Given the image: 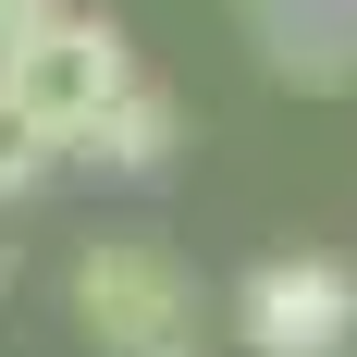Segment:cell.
I'll use <instances>...</instances> for the list:
<instances>
[{"label": "cell", "mask_w": 357, "mask_h": 357, "mask_svg": "<svg viewBox=\"0 0 357 357\" xmlns=\"http://www.w3.org/2000/svg\"><path fill=\"white\" fill-rule=\"evenodd\" d=\"M74 333L99 357H210L197 345V271L136 222L74 247Z\"/></svg>", "instance_id": "cell-1"}, {"label": "cell", "mask_w": 357, "mask_h": 357, "mask_svg": "<svg viewBox=\"0 0 357 357\" xmlns=\"http://www.w3.org/2000/svg\"><path fill=\"white\" fill-rule=\"evenodd\" d=\"M123 86H136V50H123V25H111V13H74V0L0 50V99L25 111L50 148H74L111 99H123Z\"/></svg>", "instance_id": "cell-2"}, {"label": "cell", "mask_w": 357, "mask_h": 357, "mask_svg": "<svg viewBox=\"0 0 357 357\" xmlns=\"http://www.w3.org/2000/svg\"><path fill=\"white\" fill-rule=\"evenodd\" d=\"M234 345L247 357H345L357 345V271L321 247H284L234 284Z\"/></svg>", "instance_id": "cell-3"}, {"label": "cell", "mask_w": 357, "mask_h": 357, "mask_svg": "<svg viewBox=\"0 0 357 357\" xmlns=\"http://www.w3.org/2000/svg\"><path fill=\"white\" fill-rule=\"evenodd\" d=\"M284 86H357V0H247Z\"/></svg>", "instance_id": "cell-4"}, {"label": "cell", "mask_w": 357, "mask_h": 357, "mask_svg": "<svg viewBox=\"0 0 357 357\" xmlns=\"http://www.w3.org/2000/svg\"><path fill=\"white\" fill-rule=\"evenodd\" d=\"M173 148H185V111H173V86H148V74H136V86H123V99H111L99 123L62 148V160H86V173H123V185H136V173H160Z\"/></svg>", "instance_id": "cell-5"}, {"label": "cell", "mask_w": 357, "mask_h": 357, "mask_svg": "<svg viewBox=\"0 0 357 357\" xmlns=\"http://www.w3.org/2000/svg\"><path fill=\"white\" fill-rule=\"evenodd\" d=\"M50 160H62V148H50V136H37V123H25V111L0 99V210H13V197H25V185L50 173Z\"/></svg>", "instance_id": "cell-6"}, {"label": "cell", "mask_w": 357, "mask_h": 357, "mask_svg": "<svg viewBox=\"0 0 357 357\" xmlns=\"http://www.w3.org/2000/svg\"><path fill=\"white\" fill-rule=\"evenodd\" d=\"M50 13H62V0H0V50H13L25 25H50Z\"/></svg>", "instance_id": "cell-7"}, {"label": "cell", "mask_w": 357, "mask_h": 357, "mask_svg": "<svg viewBox=\"0 0 357 357\" xmlns=\"http://www.w3.org/2000/svg\"><path fill=\"white\" fill-rule=\"evenodd\" d=\"M0 296H13V247H0Z\"/></svg>", "instance_id": "cell-8"}]
</instances>
